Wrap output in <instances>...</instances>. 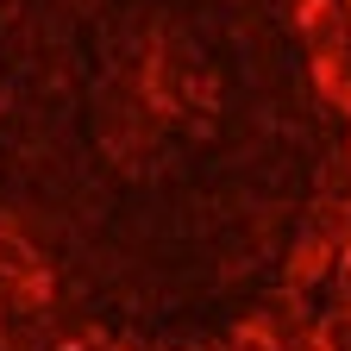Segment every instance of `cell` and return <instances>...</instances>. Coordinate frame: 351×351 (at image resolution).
Returning a JSON list of instances; mask_svg holds the SVG:
<instances>
[{"mask_svg":"<svg viewBox=\"0 0 351 351\" xmlns=\"http://www.w3.org/2000/svg\"><path fill=\"white\" fill-rule=\"evenodd\" d=\"M320 351H351V307H339V314H326L320 326Z\"/></svg>","mask_w":351,"mask_h":351,"instance_id":"1","label":"cell"},{"mask_svg":"<svg viewBox=\"0 0 351 351\" xmlns=\"http://www.w3.org/2000/svg\"><path fill=\"white\" fill-rule=\"evenodd\" d=\"M332 289H339V307H351V251H339L332 263Z\"/></svg>","mask_w":351,"mask_h":351,"instance_id":"2","label":"cell"},{"mask_svg":"<svg viewBox=\"0 0 351 351\" xmlns=\"http://www.w3.org/2000/svg\"><path fill=\"white\" fill-rule=\"evenodd\" d=\"M339 51L351 57V0H345V7H339Z\"/></svg>","mask_w":351,"mask_h":351,"instance_id":"3","label":"cell"},{"mask_svg":"<svg viewBox=\"0 0 351 351\" xmlns=\"http://www.w3.org/2000/svg\"><path fill=\"white\" fill-rule=\"evenodd\" d=\"M339 157H345V169H351V132H345V145H339Z\"/></svg>","mask_w":351,"mask_h":351,"instance_id":"4","label":"cell"},{"mask_svg":"<svg viewBox=\"0 0 351 351\" xmlns=\"http://www.w3.org/2000/svg\"><path fill=\"white\" fill-rule=\"evenodd\" d=\"M7 301H13V289H7V282H0V307H7Z\"/></svg>","mask_w":351,"mask_h":351,"instance_id":"5","label":"cell"},{"mask_svg":"<svg viewBox=\"0 0 351 351\" xmlns=\"http://www.w3.org/2000/svg\"><path fill=\"white\" fill-rule=\"evenodd\" d=\"M0 351H13V345H7V339H0Z\"/></svg>","mask_w":351,"mask_h":351,"instance_id":"6","label":"cell"}]
</instances>
